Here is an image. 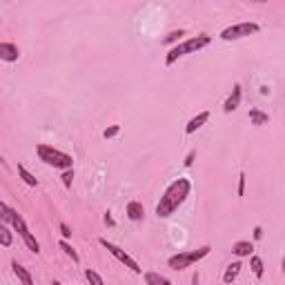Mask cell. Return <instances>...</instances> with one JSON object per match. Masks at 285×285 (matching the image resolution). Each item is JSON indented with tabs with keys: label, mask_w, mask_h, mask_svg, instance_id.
<instances>
[{
	"label": "cell",
	"mask_w": 285,
	"mask_h": 285,
	"mask_svg": "<svg viewBox=\"0 0 285 285\" xmlns=\"http://www.w3.org/2000/svg\"><path fill=\"white\" fill-rule=\"evenodd\" d=\"M60 250L65 252V254L69 256L74 263H80V256H78V252H76L74 248H71V243H67V241H60Z\"/></svg>",
	"instance_id": "ffe728a7"
},
{
	"label": "cell",
	"mask_w": 285,
	"mask_h": 285,
	"mask_svg": "<svg viewBox=\"0 0 285 285\" xmlns=\"http://www.w3.org/2000/svg\"><path fill=\"white\" fill-rule=\"evenodd\" d=\"M98 243H101L103 248H105V250L109 252V254H112L114 259H116V261H121V263L125 265V268H130L134 274H142V268H141L139 263H136L134 259H132L130 254H127L125 250H121V248H118V245H114L112 241H107V239H98Z\"/></svg>",
	"instance_id": "52a82bcc"
},
{
	"label": "cell",
	"mask_w": 285,
	"mask_h": 285,
	"mask_svg": "<svg viewBox=\"0 0 285 285\" xmlns=\"http://www.w3.org/2000/svg\"><path fill=\"white\" fill-rule=\"evenodd\" d=\"M145 283L147 285H172V281L160 277L158 272H145Z\"/></svg>",
	"instance_id": "2e32d148"
},
{
	"label": "cell",
	"mask_w": 285,
	"mask_h": 285,
	"mask_svg": "<svg viewBox=\"0 0 285 285\" xmlns=\"http://www.w3.org/2000/svg\"><path fill=\"white\" fill-rule=\"evenodd\" d=\"M210 42H212V36H207V34H198V36H194V38H187V40L178 42V45H174L172 49H169V54L165 56V65H167V67H172L178 58H183V56H187V54H196L198 49L207 47Z\"/></svg>",
	"instance_id": "3957f363"
},
{
	"label": "cell",
	"mask_w": 285,
	"mask_h": 285,
	"mask_svg": "<svg viewBox=\"0 0 285 285\" xmlns=\"http://www.w3.org/2000/svg\"><path fill=\"white\" fill-rule=\"evenodd\" d=\"M232 252H234L236 256H252V252H254V243L252 241H236L234 245H232Z\"/></svg>",
	"instance_id": "4fadbf2b"
},
{
	"label": "cell",
	"mask_w": 285,
	"mask_h": 285,
	"mask_svg": "<svg viewBox=\"0 0 285 285\" xmlns=\"http://www.w3.org/2000/svg\"><path fill=\"white\" fill-rule=\"evenodd\" d=\"M254 239H256V241L263 239V227H261V225H256V227H254Z\"/></svg>",
	"instance_id": "4316f807"
},
{
	"label": "cell",
	"mask_w": 285,
	"mask_h": 285,
	"mask_svg": "<svg viewBox=\"0 0 285 285\" xmlns=\"http://www.w3.org/2000/svg\"><path fill=\"white\" fill-rule=\"evenodd\" d=\"M210 116H212L210 112H201V114H196V116H194L192 121H189L187 125H185V134H194L196 130H201V127L205 125L207 121H210Z\"/></svg>",
	"instance_id": "8fae6325"
},
{
	"label": "cell",
	"mask_w": 285,
	"mask_h": 285,
	"mask_svg": "<svg viewBox=\"0 0 285 285\" xmlns=\"http://www.w3.org/2000/svg\"><path fill=\"white\" fill-rule=\"evenodd\" d=\"M185 34H187V31H185V29H178V31H172V34H167V36H165V38H163V45H169V42H176V40H178V38H180V36H185Z\"/></svg>",
	"instance_id": "7402d4cb"
},
{
	"label": "cell",
	"mask_w": 285,
	"mask_h": 285,
	"mask_svg": "<svg viewBox=\"0 0 285 285\" xmlns=\"http://www.w3.org/2000/svg\"><path fill=\"white\" fill-rule=\"evenodd\" d=\"M245 194V174L241 172V176H239V196H243Z\"/></svg>",
	"instance_id": "d4e9b609"
},
{
	"label": "cell",
	"mask_w": 285,
	"mask_h": 285,
	"mask_svg": "<svg viewBox=\"0 0 285 285\" xmlns=\"http://www.w3.org/2000/svg\"><path fill=\"white\" fill-rule=\"evenodd\" d=\"M36 154H38V158H40L45 165H49V167L63 169V172L65 169H74V158H71L69 154H65V151L51 147V145H45V142L36 145Z\"/></svg>",
	"instance_id": "277c9868"
},
{
	"label": "cell",
	"mask_w": 285,
	"mask_h": 285,
	"mask_svg": "<svg viewBox=\"0 0 285 285\" xmlns=\"http://www.w3.org/2000/svg\"><path fill=\"white\" fill-rule=\"evenodd\" d=\"M118 134H121V125H112L103 132V139H114V136H118Z\"/></svg>",
	"instance_id": "603a6c76"
},
{
	"label": "cell",
	"mask_w": 285,
	"mask_h": 285,
	"mask_svg": "<svg viewBox=\"0 0 285 285\" xmlns=\"http://www.w3.org/2000/svg\"><path fill=\"white\" fill-rule=\"evenodd\" d=\"M105 223H107L109 227H114V225H116V221H114V218H112V214H109V212L105 214Z\"/></svg>",
	"instance_id": "83f0119b"
},
{
	"label": "cell",
	"mask_w": 285,
	"mask_h": 285,
	"mask_svg": "<svg viewBox=\"0 0 285 285\" xmlns=\"http://www.w3.org/2000/svg\"><path fill=\"white\" fill-rule=\"evenodd\" d=\"M250 268H252V272H254L256 279H263L265 268H263V261H261V256H250Z\"/></svg>",
	"instance_id": "e0dca14e"
},
{
	"label": "cell",
	"mask_w": 285,
	"mask_h": 285,
	"mask_svg": "<svg viewBox=\"0 0 285 285\" xmlns=\"http://www.w3.org/2000/svg\"><path fill=\"white\" fill-rule=\"evenodd\" d=\"M212 252L210 245H203V248H198V250H192V252H180V254H174V256H169V261H167V265L172 270H176V272H183V270H187V268H192L194 263H198L201 259H205L207 254Z\"/></svg>",
	"instance_id": "5b68a950"
},
{
	"label": "cell",
	"mask_w": 285,
	"mask_h": 285,
	"mask_svg": "<svg viewBox=\"0 0 285 285\" xmlns=\"http://www.w3.org/2000/svg\"><path fill=\"white\" fill-rule=\"evenodd\" d=\"M18 56H20L18 45H13V42H0V58L4 63H13V60H18Z\"/></svg>",
	"instance_id": "9c48e42d"
},
{
	"label": "cell",
	"mask_w": 285,
	"mask_h": 285,
	"mask_svg": "<svg viewBox=\"0 0 285 285\" xmlns=\"http://www.w3.org/2000/svg\"><path fill=\"white\" fill-rule=\"evenodd\" d=\"M85 279L89 281V285H105V281H103V277L96 272V270H85Z\"/></svg>",
	"instance_id": "d6986e66"
},
{
	"label": "cell",
	"mask_w": 285,
	"mask_h": 285,
	"mask_svg": "<svg viewBox=\"0 0 285 285\" xmlns=\"http://www.w3.org/2000/svg\"><path fill=\"white\" fill-rule=\"evenodd\" d=\"M261 31V25L256 22H236V25H230L221 31V40H241V38L254 36Z\"/></svg>",
	"instance_id": "8992f818"
},
{
	"label": "cell",
	"mask_w": 285,
	"mask_h": 285,
	"mask_svg": "<svg viewBox=\"0 0 285 285\" xmlns=\"http://www.w3.org/2000/svg\"><path fill=\"white\" fill-rule=\"evenodd\" d=\"M0 216H2V221H4V223H11L13 230H16V232H18V236L22 239V243L27 245V250L34 252V254H38V252H40V243H38L36 236L29 232V227H27L25 218H22L16 210H11V207H9L7 203H0Z\"/></svg>",
	"instance_id": "7a4b0ae2"
},
{
	"label": "cell",
	"mask_w": 285,
	"mask_h": 285,
	"mask_svg": "<svg viewBox=\"0 0 285 285\" xmlns=\"http://www.w3.org/2000/svg\"><path fill=\"white\" fill-rule=\"evenodd\" d=\"M241 96H243V89H241V85L236 83L234 89H232V94L227 96V101L223 103V112H225V114H232V112H234V109L241 105Z\"/></svg>",
	"instance_id": "ba28073f"
},
{
	"label": "cell",
	"mask_w": 285,
	"mask_h": 285,
	"mask_svg": "<svg viewBox=\"0 0 285 285\" xmlns=\"http://www.w3.org/2000/svg\"><path fill=\"white\" fill-rule=\"evenodd\" d=\"M261 94H263V96H268V94H270V87H268V85H263V87H261Z\"/></svg>",
	"instance_id": "f546056e"
},
{
	"label": "cell",
	"mask_w": 285,
	"mask_h": 285,
	"mask_svg": "<svg viewBox=\"0 0 285 285\" xmlns=\"http://www.w3.org/2000/svg\"><path fill=\"white\" fill-rule=\"evenodd\" d=\"M241 268H243V265H241V261H234V263L227 265V270L223 272V283L230 285L232 281H236V277L241 274Z\"/></svg>",
	"instance_id": "5bb4252c"
},
{
	"label": "cell",
	"mask_w": 285,
	"mask_h": 285,
	"mask_svg": "<svg viewBox=\"0 0 285 285\" xmlns=\"http://www.w3.org/2000/svg\"><path fill=\"white\" fill-rule=\"evenodd\" d=\"M189 192H192V183H189V178L180 176V178L174 180V183H169V187L163 192L158 205H156V216L158 218H169L185 201H187Z\"/></svg>",
	"instance_id": "6da1fadb"
},
{
	"label": "cell",
	"mask_w": 285,
	"mask_h": 285,
	"mask_svg": "<svg viewBox=\"0 0 285 285\" xmlns=\"http://www.w3.org/2000/svg\"><path fill=\"white\" fill-rule=\"evenodd\" d=\"M125 214H127L130 221L139 223V221L145 218V207H142V203H139V201H130L127 203V207H125Z\"/></svg>",
	"instance_id": "30bf717a"
},
{
	"label": "cell",
	"mask_w": 285,
	"mask_h": 285,
	"mask_svg": "<svg viewBox=\"0 0 285 285\" xmlns=\"http://www.w3.org/2000/svg\"><path fill=\"white\" fill-rule=\"evenodd\" d=\"M11 270H13V274H16L18 281H20L22 285H34V279H31L29 270L22 268V265L18 263V261H13V263H11Z\"/></svg>",
	"instance_id": "7c38bea8"
},
{
	"label": "cell",
	"mask_w": 285,
	"mask_h": 285,
	"mask_svg": "<svg viewBox=\"0 0 285 285\" xmlns=\"http://www.w3.org/2000/svg\"><path fill=\"white\" fill-rule=\"evenodd\" d=\"M51 285H63V283H60V281H54V283H51Z\"/></svg>",
	"instance_id": "4dcf8cb0"
},
{
	"label": "cell",
	"mask_w": 285,
	"mask_h": 285,
	"mask_svg": "<svg viewBox=\"0 0 285 285\" xmlns=\"http://www.w3.org/2000/svg\"><path fill=\"white\" fill-rule=\"evenodd\" d=\"M194 156H196V154H194V151H189L187 158H185V165H192L194 163Z\"/></svg>",
	"instance_id": "f1b7e54d"
},
{
	"label": "cell",
	"mask_w": 285,
	"mask_h": 285,
	"mask_svg": "<svg viewBox=\"0 0 285 285\" xmlns=\"http://www.w3.org/2000/svg\"><path fill=\"white\" fill-rule=\"evenodd\" d=\"M0 245H2V248L11 245V232H9L7 225H0Z\"/></svg>",
	"instance_id": "44dd1931"
},
{
	"label": "cell",
	"mask_w": 285,
	"mask_h": 285,
	"mask_svg": "<svg viewBox=\"0 0 285 285\" xmlns=\"http://www.w3.org/2000/svg\"><path fill=\"white\" fill-rule=\"evenodd\" d=\"M250 123L252 125H256V127H261V125H268L270 123V116L265 112H261V109H250Z\"/></svg>",
	"instance_id": "9a60e30c"
},
{
	"label": "cell",
	"mask_w": 285,
	"mask_h": 285,
	"mask_svg": "<svg viewBox=\"0 0 285 285\" xmlns=\"http://www.w3.org/2000/svg\"><path fill=\"white\" fill-rule=\"evenodd\" d=\"M18 174H20V178L25 180V183L29 185V187H36V185H38V178H36L34 174L29 172V169L25 167V165H18Z\"/></svg>",
	"instance_id": "ac0fdd59"
},
{
	"label": "cell",
	"mask_w": 285,
	"mask_h": 285,
	"mask_svg": "<svg viewBox=\"0 0 285 285\" xmlns=\"http://www.w3.org/2000/svg\"><path fill=\"white\" fill-rule=\"evenodd\" d=\"M283 274H285V259H283Z\"/></svg>",
	"instance_id": "1f68e13d"
},
{
	"label": "cell",
	"mask_w": 285,
	"mask_h": 285,
	"mask_svg": "<svg viewBox=\"0 0 285 285\" xmlns=\"http://www.w3.org/2000/svg\"><path fill=\"white\" fill-rule=\"evenodd\" d=\"M60 232H63L65 239H69V236H71V230H69L67 225H65V223H60Z\"/></svg>",
	"instance_id": "484cf974"
},
{
	"label": "cell",
	"mask_w": 285,
	"mask_h": 285,
	"mask_svg": "<svg viewBox=\"0 0 285 285\" xmlns=\"http://www.w3.org/2000/svg\"><path fill=\"white\" fill-rule=\"evenodd\" d=\"M71 180H74V169H65V172H63V185H65V187H71Z\"/></svg>",
	"instance_id": "cb8c5ba5"
}]
</instances>
